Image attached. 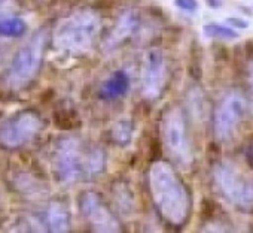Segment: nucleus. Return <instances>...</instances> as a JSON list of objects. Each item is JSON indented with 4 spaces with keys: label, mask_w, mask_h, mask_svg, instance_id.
Listing matches in <instances>:
<instances>
[{
    "label": "nucleus",
    "mask_w": 253,
    "mask_h": 233,
    "mask_svg": "<svg viewBox=\"0 0 253 233\" xmlns=\"http://www.w3.org/2000/svg\"><path fill=\"white\" fill-rule=\"evenodd\" d=\"M149 190L160 214L171 224L182 226L191 214V197L174 172L166 162H157L149 169Z\"/></svg>",
    "instance_id": "f257e3e1"
},
{
    "label": "nucleus",
    "mask_w": 253,
    "mask_h": 233,
    "mask_svg": "<svg viewBox=\"0 0 253 233\" xmlns=\"http://www.w3.org/2000/svg\"><path fill=\"white\" fill-rule=\"evenodd\" d=\"M98 18L92 12H76L63 20L54 33V47L66 54L88 53L98 35Z\"/></svg>",
    "instance_id": "f03ea898"
},
{
    "label": "nucleus",
    "mask_w": 253,
    "mask_h": 233,
    "mask_svg": "<svg viewBox=\"0 0 253 233\" xmlns=\"http://www.w3.org/2000/svg\"><path fill=\"white\" fill-rule=\"evenodd\" d=\"M217 191L235 208L253 211V175L235 165L222 162L213 172Z\"/></svg>",
    "instance_id": "7ed1b4c3"
},
{
    "label": "nucleus",
    "mask_w": 253,
    "mask_h": 233,
    "mask_svg": "<svg viewBox=\"0 0 253 233\" xmlns=\"http://www.w3.org/2000/svg\"><path fill=\"white\" fill-rule=\"evenodd\" d=\"M45 45L46 35L45 32H39L18 50L9 64L6 75V85L9 88L20 91L36 78L42 66Z\"/></svg>",
    "instance_id": "20e7f679"
},
{
    "label": "nucleus",
    "mask_w": 253,
    "mask_h": 233,
    "mask_svg": "<svg viewBox=\"0 0 253 233\" xmlns=\"http://www.w3.org/2000/svg\"><path fill=\"white\" fill-rule=\"evenodd\" d=\"M163 142L170 157L180 166L188 168L192 163V147L186 130L185 116L180 108L167 111L163 120Z\"/></svg>",
    "instance_id": "39448f33"
},
{
    "label": "nucleus",
    "mask_w": 253,
    "mask_h": 233,
    "mask_svg": "<svg viewBox=\"0 0 253 233\" xmlns=\"http://www.w3.org/2000/svg\"><path fill=\"white\" fill-rule=\"evenodd\" d=\"M43 123L36 112H17L0 123V144L6 148L24 147L39 135Z\"/></svg>",
    "instance_id": "423d86ee"
},
{
    "label": "nucleus",
    "mask_w": 253,
    "mask_h": 233,
    "mask_svg": "<svg viewBox=\"0 0 253 233\" xmlns=\"http://www.w3.org/2000/svg\"><path fill=\"white\" fill-rule=\"evenodd\" d=\"M84 159L85 151L81 142L75 138L63 139L55 150L54 172L60 182L72 184L84 176Z\"/></svg>",
    "instance_id": "0eeeda50"
},
{
    "label": "nucleus",
    "mask_w": 253,
    "mask_h": 233,
    "mask_svg": "<svg viewBox=\"0 0 253 233\" xmlns=\"http://www.w3.org/2000/svg\"><path fill=\"white\" fill-rule=\"evenodd\" d=\"M244 115V100L238 93L226 94L214 112V133L219 141H231L241 124Z\"/></svg>",
    "instance_id": "6e6552de"
},
{
    "label": "nucleus",
    "mask_w": 253,
    "mask_h": 233,
    "mask_svg": "<svg viewBox=\"0 0 253 233\" xmlns=\"http://www.w3.org/2000/svg\"><path fill=\"white\" fill-rule=\"evenodd\" d=\"M167 82V63L158 50L146 53L142 66V93L143 97L158 99Z\"/></svg>",
    "instance_id": "1a4fd4ad"
},
{
    "label": "nucleus",
    "mask_w": 253,
    "mask_h": 233,
    "mask_svg": "<svg viewBox=\"0 0 253 233\" xmlns=\"http://www.w3.org/2000/svg\"><path fill=\"white\" fill-rule=\"evenodd\" d=\"M81 211L88 223L98 232H119L121 226L95 193H85L81 197Z\"/></svg>",
    "instance_id": "9d476101"
},
{
    "label": "nucleus",
    "mask_w": 253,
    "mask_h": 233,
    "mask_svg": "<svg viewBox=\"0 0 253 233\" xmlns=\"http://www.w3.org/2000/svg\"><path fill=\"white\" fill-rule=\"evenodd\" d=\"M46 229L51 232H67L70 229V214L63 203H51L45 214Z\"/></svg>",
    "instance_id": "9b49d317"
},
{
    "label": "nucleus",
    "mask_w": 253,
    "mask_h": 233,
    "mask_svg": "<svg viewBox=\"0 0 253 233\" xmlns=\"http://www.w3.org/2000/svg\"><path fill=\"white\" fill-rule=\"evenodd\" d=\"M27 32V24L21 17L0 12V38H21Z\"/></svg>",
    "instance_id": "f8f14e48"
},
{
    "label": "nucleus",
    "mask_w": 253,
    "mask_h": 233,
    "mask_svg": "<svg viewBox=\"0 0 253 233\" xmlns=\"http://www.w3.org/2000/svg\"><path fill=\"white\" fill-rule=\"evenodd\" d=\"M106 157L104 153L98 148H92L85 151L84 159V178H94L100 175L104 169Z\"/></svg>",
    "instance_id": "ddd939ff"
},
{
    "label": "nucleus",
    "mask_w": 253,
    "mask_h": 233,
    "mask_svg": "<svg viewBox=\"0 0 253 233\" xmlns=\"http://www.w3.org/2000/svg\"><path fill=\"white\" fill-rule=\"evenodd\" d=\"M115 130H116V132H115V138H116L119 142H126V141L130 139V127H128V124L121 123V124L116 126Z\"/></svg>",
    "instance_id": "4468645a"
},
{
    "label": "nucleus",
    "mask_w": 253,
    "mask_h": 233,
    "mask_svg": "<svg viewBox=\"0 0 253 233\" xmlns=\"http://www.w3.org/2000/svg\"><path fill=\"white\" fill-rule=\"evenodd\" d=\"M8 51H9V48H6L5 45L0 44V67L3 66L5 60H6V54H8Z\"/></svg>",
    "instance_id": "2eb2a0df"
},
{
    "label": "nucleus",
    "mask_w": 253,
    "mask_h": 233,
    "mask_svg": "<svg viewBox=\"0 0 253 233\" xmlns=\"http://www.w3.org/2000/svg\"><path fill=\"white\" fill-rule=\"evenodd\" d=\"M249 82H250V87H252V93H253V63L249 66Z\"/></svg>",
    "instance_id": "dca6fc26"
}]
</instances>
